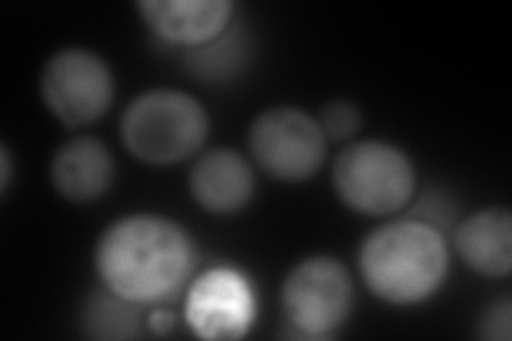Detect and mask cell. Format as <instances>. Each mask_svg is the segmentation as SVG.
Returning <instances> with one entry per match:
<instances>
[{
    "instance_id": "cell-8",
    "label": "cell",
    "mask_w": 512,
    "mask_h": 341,
    "mask_svg": "<svg viewBox=\"0 0 512 341\" xmlns=\"http://www.w3.org/2000/svg\"><path fill=\"white\" fill-rule=\"evenodd\" d=\"M186 320L203 339L227 341L244 337L254 320L250 284L233 269L205 271L188 290Z\"/></svg>"
},
{
    "instance_id": "cell-13",
    "label": "cell",
    "mask_w": 512,
    "mask_h": 341,
    "mask_svg": "<svg viewBox=\"0 0 512 341\" xmlns=\"http://www.w3.org/2000/svg\"><path fill=\"white\" fill-rule=\"evenodd\" d=\"M137 303L118 297L116 292H92L82 310L84 333L92 339H133L139 335Z\"/></svg>"
},
{
    "instance_id": "cell-9",
    "label": "cell",
    "mask_w": 512,
    "mask_h": 341,
    "mask_svg": "<svg viewBox=\"0 0 512 341\" xmlns=\"http://www.w3.org/2000/svg\"><path fill=\"white\" fill-rule=\"evenodd\" d=\"M137 7L160 39L190 47L227 32L235 9L229 0H146Z\"/></svg>"
},
{
    "instance_id": "cell-16",
    "label": "cell",
    "mask_w": 512,
    "mask_h": 341,
    "mask_svg": "<svg viewBox=\"0 0 512 341\" xmlns=\"http://www.w3.org/2000/svg\"><path fill=\"white\" fill-rule=\"evenodd\" d=\"M510 299H498L493 305H489V310L480 316V331L478 335L485 339H495V341H508L510 339V324H512V312H510Z\"/></svg>"
},
{
    "instance_id": "cell-17",
    "label": "cell",
    "mask_w": 512,
    "mask_h": 341,
    "mask_svg": "<svg viewBox=\"0 0 512 341\" xmlns=\"http://www.w3.org/2000/svg\"><path fill=\"white\" fill-rule=\"evenodd\" d=\"M173 327V314L167 312V310H156L152 316H150V329L158 335H163L167 331H171Z\"/></svg>"
},
{
    "instance_id": "cell-5",
    "label": "cell",
    "mask_w": 512,
    "mask_h": 341,
    "mask_svg": "<svg viewBox=\"0 0 512 341\" xmlns=\"http://www.w3.org/2000/svg\"><path fill=\"white\" fill-rule=\"evenodd\" d=\"M248 145L259 167L282 182L310 180L327 154L318 120L295 107H274L254 118Z\"/></svg>"
},
{
    "instance_id": "cell-2",
    "label": "cell",
    "mask_w": 512,
    "mask_h": 341,
    "mask_svg": "<svg viewBox=\"0 0 512 341\" xmlns=\"http://www.w3.org/2000/svg\"><path fill=\"white\" fill-rule=\"evenodd\" d=\"M359 267L365 286L380 301L416 305L442 286L448 250L436 226L423 220H397L367 235Z\"/></svg>"
},
{
    "instance_id": "cell-11",
    "label": "cell",
    "mask_w": 512,
    "mask_h": 341,
    "mask_svg": "<svg viewBox=\"0 0 512 341\" xmlns=\"http://www.w3.org/2000/svg\"><path fill=\"white\" fill-rule=\"evenodd\" d=\"M54 188L71 203L101 199L114 182V158L107 145L94 137H75L60 145L52 158Z\"/></svg>"
},
{
    "instance_id": "cell-6",
    "label": "cell",
    "mask_w": 512,
    "mask_h": 341,
    "mask_svg": "<svg viewBox=\"0 0 512 341\" xmlns=\"http://www.w3.org/2000/svg\"><path fill=\"white\" fill-rule=\"evenodd\" d=\"M348 269L331 256H312L286 275L282 307L288 322L306 337H327L340 329L352 310Z\"/></svg>"
},
{
    "instance_id": "cell-18",
    "label": "cell",
    "mask_w": 512,
    "mask_h": 341,
    "mask_svg": "<svg viewBox=\"0 0 512 341\" xmlns=\"http://www.w3.org/2000/svg\"><path fill=\"white\" fill-rule=\"evenodd\" d=\"M0 160H3V190H5L11 180V160H9V152L5 148H0Z\"/></svg>"
},
{
    "instance_id": "cell-4",
    "label": "cell",
    "mask_w": 512,
    "mask_h": 341,
    "mask_svg": "<svg viewBox=\"0 0 512 341\" xmlns=\"http://www.w3.org/2000/svg\"><path fill=\"white\" fill-rule=\"evenodd\" d=\"M333 188L346 207L363 216H389L416 188L412 160L387 141L352 143L333 165Z\"/></svg>"
},
{
    "instance_id": "cell-10",
    "label": "cell",
    "mask_w": 512,
    "mask_h": 341,
    "mask_svg": "<svg viewBox=\"0 0 512 341\" xmlns=\"http://www.w3.org/2000/svg\"><path fill=\"white\" fill-rule=\"evenodd\" d=\"M195 201L212 214H235L254 194V173L248 160L229 148H216L199 156L188 180Z\"/></svg>"
},
{
    "instance_id": "cell-14",
    "label": "cell",
    "mask_w": 512,
    "mask_h": 341,
    "mask_svg": "<svg viewBox=\"0 0 512 341\" xmlns=\"http://www.w3.org/2000/svg\"><path fill=\"white\" fill-rule=\"evenodd\" d=\"M244 45L235 37V32L227 35L222 32L218 39L203 45L201 50L190 56V67L203 79H222L227 73H233L242 58Z\"/></svg>"
},
{
    "instance_id": "cell-1",
    "label": "cell",
    "mask_w": 512,
    "mask_h": 341,
    "mask_svg": "<svg viewBox=\"0 0 512 341\" xmlns=\"http://www.w3.org/2000/svg\"><path fill=\"white\" fill-rule=\"evenodd\" d=\"M197 265L195 241L180 222L131 214L111 222L94 250L103 286L137 303H163L184 288Z\"/></svg>"
},
{
    "instance_id": "cell-12",
    "label": "cell",
    "mask_w": 512,
    "mask_h": 341,
    "mask_svg": "<svg viewBox=\"0 0 512 341\" xmlns=\"http://www.w3.org/2000/svg\"><path fill=\"white\" fill-rule=\"evenodd\" d=\"M455 248L466 265L487 278H506L512 267V216L504 207L476 211L461 222Z\"/></svg>"
},
{
    "instance_id": "cell-7",
    "label": "cell",
    "mask_w": 512,
    "mask_h": 341,
    "mask_svg": "<svg viewBox=\"0 0 512 341\" xmlns=\"http://www.w3.org/2000/svg\"><path fill=\"white\" fill-rule=\"evenodd\" d=\"M41 96L69 128L99 120L114 101V77L101 56L69 47L54 54L41 73Z\"/></svg>"
},
{
    "instance_id": "cell-3",
    "label": "cell",
    "mask_w": 512,
    "mask_h": 341,
    "mask_svg": "<svg viewBox=\"0 0 512 341\" xmlns=\"http://www.w3.org/2000/svg\"><path fill=\"white\" fill-rule=\"evenodd\" d=\"M210 133V118L195 96L158 88L139 94L124 109L120 135L126 150L148 165H175L197 154Z\"/></svg>"
},
{
    "instance_id": "cell-15",
    "label": "cell",
    "mask_w": 512,
    "mask_h": 341,
    "mask_svg": "<svg viewBox=\"0 0 512 341\" xmlns=\"http://www.w3.org/2000/svg\"><path fill=\"white\" fill-rule=\"evenodd\" d=\"M318 124L327 139L344 141L361 128V111L348 101H331L320 109Z\"/></svg>"
}]
</instances>
